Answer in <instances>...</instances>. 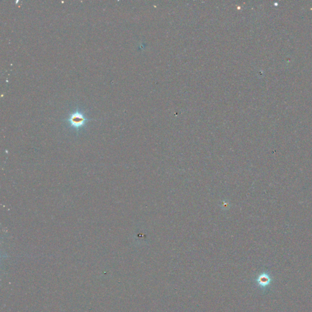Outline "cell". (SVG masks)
I'll return each instance as SVG.
<instances>
[{"label": "cell", "instance_id": "cell-1", "mask_svg": "<svg viewBox=\"0 0 312 312\" xmlns=\"http://www.w3.org/2000/svg\"><path fill=\"white\" fill-rule=\"evenodd\" d=\"M87 120H89V119L86 118L81 112L78 111L72 114L68 119V121L70 122V125L77 130H79L84 125L86 121Z\"/></svg>", "mask_w": 312, "mask_h": 312}, {"label": "cell", "instance_id": "cell-2", "mask_svg": "<svg viewBox=\"0 0 312 312\" xmlns=\"http://www.w3.org/2000/svg\"><path fill=\"white\" fill-rule=\"evenodd\" d=\"M257 281H258V282H259V283L260 285H261L262 286H265L269 283L270 279H269V278H268V276L267 275H266V274H261L259 277V278L257 279Z\"/></svg>", "mask_w": 312, "mask_h": 312}]
</instances>
